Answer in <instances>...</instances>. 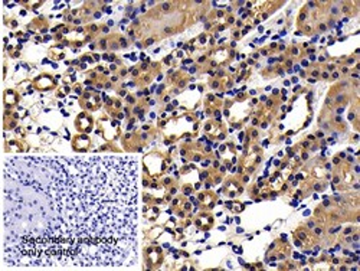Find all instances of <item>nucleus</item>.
Listing matches in <instances>:
<instances>
[{"label":"nucleus","instance_id":"nucleus-1","mask_svg":"<svg viewBox=\"0 0 360 271\" xmlns=\"http://www.w3.org/2000/svg\"><path fill=\"white\" fill-rule=\"evenodd\" d=\"M131 156L12 158L4 166V257L18 268H126L137 260Z\"/></svg>","mask_w":360,"mask_h":271},{"label":"nucleus","instance_id":"nucleus-2","mask_svg":"<svg viewBox=\"0 0 360 271\" xmlns=\"http://www.w3.org/2000/svg\"><path fill=\"white\" fill-rule=\"evenodd\" d=\"M163 9L167 11V9H169V4H165V5H163Z\"/></svg>","mask_w":360,"mask_h":271}]
</instances>
